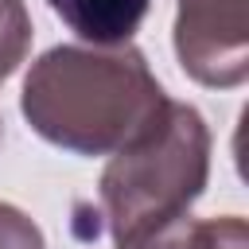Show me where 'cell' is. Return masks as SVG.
<instances>
[{"instance_id": "cell-1", "label": "cell", "mask_w": 249, "mask_h": 249, "mask_svg": "<svg viewBox=\"0 0 249 249\" xmlns=\"http://www.w3.org/2000/svg\"><path fill=\"white\" fill-rule=\"evenodd\" d=\"M171 97L132 47H51L23 78L19 113L31 132L74 156H113L132 144Z\"/></svg>"}, {"instance_id": "cell-2", "label": "cell", "mask_w": 249, "mask_h": 249, "mask_svg": "<svg viewBox=\"0 0 249 249\" xmlns=\"http://www.w3.org/2000/svg\"><path fill=\"white\" fill-rule=\"evenodd\" d=\"M210 179V128L195 105L167 101L163 113L101 171V214L117 245L136 241L191 210Z\"/></svg>"}, {"instance_id": "cell-3", "label": "cell", "mask_w": 249, "mask_h": 249, "mask_svg": "<svg viewBox=\"0 0 249 249\" xmlns=\"http://www.w3.org/2000/svg\"><path fill=\"white\" fill-rule=\"evenodd\" d=\"M175 58L210 89H233L249 78V0H179Z\"/></svg>"}, {"instance_id": "cell-4", "label": "cell", "mask_w": 249, "mask_h": 249, "mask_svg": "<svg viewBox=\"0 0 249 249\" xmlns=\"http://www.w3.org/2000/svg\"><path fill=\"white\" fill-rule=\"evenodd\" d=\"M47 4L89 47L128 43L152 8V0H47Z\"/></svg>"}, {"instance_id": "cell-5", "label": "cell", "mask_w": 249, "mask_h": 249, "mask_svg": "<svg viewBox=\"0 0 249 249\" xmlns=\"http://www.w3.org/2000/svg\"><path fill=\"white\" fill-rule=\"evenodd\" d=\"M117 249H249V226L237 214L226 218H175Z\"/></svg>"}, {"instance_id": "cell-6", "label": "cell", "mask_w": 249, "mask_h": 249, "mask_svg": "<svg viewBox=\"0 0 249 249\" xmlns=\"http://www.w3.org/2000/svg\"><path fill=\"white\" fill-rule=\"evenodd\" d=\"M31 51V16L23 0H0V82L19 70Z\"/></svg>"}, {"instance_id": "cell-7", "label": "cell", "mask_w": 249, "mask_h": 249, "mask_svg": "<svg viewBox=\"0 0 249 249\" xmlns=\"http://www.w3.org/2000/svg\"><path fill=\"white\" fill-rule=\"evenodd\" d=\"M0 249H47L43 230L12 202H0Z\"/></svg>"}, {"instance_id": "cell-8", "label": "cell", "mask_w": 249, "mask_h": 249, "mask_svg": "<svg viewBox=\"0 0 249 249\" xmlns=\"http://www.w3.org/2000/svg\"><path fill=\"white\" fill-rule=\"evenodd\" d=\"M0 140H4V121H0Z\"/></svg>"}]
</instances>
